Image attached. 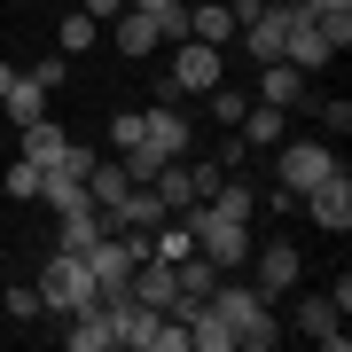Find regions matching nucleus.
Returning a JSON list of instances; mask_svg holds the SVG:
<instances>
[{"instance_id":"22","label":"nucleus","mask_w":352,"mask_h":352,"mask_svg":"<svg viewBox=\"0 0 352 352\" xmlns=\"http://www.w3.org/2000/svg\"><path fill=\"white\" fill-rule=\"evenodd\" d=\"M0 110H8L16 126H32V118H47V87H39V78H24V71H16V87L0 94Z\"/></svg>"},{"instance_id":"9","label":"nucleus","mask_w":352,"mask_h":352,"mask_svg":"<svg viewBox=\"0 0 352 352\" xmlns=\"http://www.w3.org/2000/svg\"><path fill=\"white\" fill-rule=\"evenodd\" d=\"M251 266H258V298H282V289H298V274H305V258L298 251H289V243H266V251H258V243H251Z\"/></svg>"},{"instance_id":"25","label":"nucleus","mask_w":352,"mask_h":352,"mask_svg":"<svg viewBox=\"0 0 352 352\" xmlns=\"http://www.w3.org/2000/svg\"><path fill=\"white\" fill-rule=\"evenodd\" d=\"M94 32H102V24H94L87 8H78V16H63V32H55V55H87V47H94Z\"/></svg>"},{"instance_id":"24","label":"nucleus","mask_w":352,"mask_h":352,"mask_svg":"<svg viewBox=\"0 0 352 352\" xmlns=\"http://www.w3.org/2000/svg\"><path fill=\"white\" fill-rule=\"evenodd\" d=\"M204 204H212V212H227V219H258V188H251V180H235V173H227Z\"/></svg>"},{"instance_id":"36","label":"nucleus","mask_w":352,"mask_h":352,"mask_svg":"<svg viewBox=\"0 0 352 352\" xmlns=\"http://www.w3.org/2000/svg\"><path fill=\"white\" fill-rule=\"evenodd\" d=\"M227 8H235V24H251V16L266 8V0H227Z\"/></svg>"},{"instance_id":"32","label":"nucleus","mask_w":352,"mask_h":352,"mask_svg":"<svg viewBox=\"0 0 352 352\" xmlns=\"http://www.w3.org/2000/svg\"><path fill=\"white\" fill-rule=\"evenodd\" d=\"M188 180H196V204H204V196L227 180V164H219V157H204V164H188Z\"/></svg>"},{"instance_id":"10","label":"nucleus","mask_w":352,"mask_h":352,"mask_svg":"<svg viewBox=\"0 0 352 352\" xmlns=\"http://www.w3.org/2000/svg\"><path fill=\"white\" fill-rule=\"evenodd\" d=\"M110 39H118V55H126V63H149V55L164 47V32H157V16H141L133 0H126V16H118V24H110Z\"/></svg>"},{"instance_id":"2","label":"nucleus","mask_w":352,"mask_h":352,"mask_svg":"<svg viewBox=\"0 0 352 352\" xmlns=\"http://www.w3.org/2000/svg\"><path fill=\"white\" fill-rule=\"evenodd\" d=\"M227 78V47H204V39H173V71L157 78V102H180V94H212Z\"/></svg>"},{"instance_id":"33","label":"nucleus","mask_w":352,"mask_h":352,"mask_svg":"<svg viewBox=\"0 0 352 352\" xmlns=\"http://www.w3.org/2000/svg\"><path fill=\"white\" fill-rule=\"evenodd\" d=\"M314 118H321L329 133H352V102H314Z\"/></svg>"},{"instance_id":"5","label":"nucleus","mask_w":352,"mask_h":352,"mask_svg":"<svg viewBox=\"0 0 352 352\" xmlns=\"http://www.w3.org/2000/svg\"><path fill=\"white\" fill-rule=\"evenodd\" d=\"M329 173H337V149H329V141H274V188L305 196V188L329 180Z\"/></svg>"},{"instance_id":"37","label":"nucleus","mask_w":352,"mask_h":352,"mask_svg":"<svg viewBox=\"0 0 352 352\" xmlns=\"http://www.w3.org/2000/svg\"><path fill=\"white\" fill-rule=\"evenodd\" d=\"M16 87V63H8V55H0V94H8Z\"/></svg>"},{"instance_id":"1","label":"nucleus","mask_w":352,"mask_h":352,"mask_svg":"<svg viewBox=\"0 0 352 352\" xmlns=\"http://www.w3.org/2000/svg\"><path fill=\"white\" fill-rule=\"evenodd\" d=\"M212 314L235 329V352H274V298H258L251 282H212Z\"/></svg>"},{"instance_id":"18","label":"nucleus","mask_w":352,"mask_h":352,"mask_svg":"<svg viewBox=\"0 0 352 352\" xmlns=\"http://www.w3.org/2000/svg\"><path fill=\"white\" fill-rule=\"evenodd\" d=\"M141 188H149V196H157V204H164V212H173V219H180V212H188V204H196V180H188V157H173V164H164L157 180H141Z\"/></svg>"},{"instance_id":"34","label":"nucleus","mask_w":352,"mask_h":352,"mask_svg":"<svg viewBox=\"0 0 352 352\" xmlns=\"http://www.w3.org/2000/svg\"><path fill=\"white\" fill-rule=\"evenodd\" d=\"M243 157H251V141H243L235 126H227V141H219V164H227V173H235V164H243Z\"/></svg>"},{"instance_id":"3","label":"nucleus","mask_w":352,"mask_h":352,"mask_svg":"<svg viewBox=\"0 0 352 352\" xmlns=\"http://www.w3.org/2000/svg\"><path fill=\"white\" fill-rule=\"evenodd\" d=\"M180 219H188L196 251L212 266H243V258H251V219H227V212H212V204H188Z\"/></svg>"},{"instance_id":"21","label":"nucleus","mask_w":352,"mask_h":352,"mask_svg":"<svg viewBox=\"0 0 352 352\" xmlns=\"http://www.w3.org/2000/svg\"><path fill=\"white\" fill-rule=\"evenodd\" d=\"M298 8L321 24V39H329V47H352V0H298Z\"/></svg>"},{"instance_id":"27","label":"nucleus","mask_w":352,"mask_h":352,"mask_svg":"<svg viewBox=\"0 0 352 352\" xmlns=\"http://www.w3.org/2000/svg\"><path fill=\"white\" fill-rule=\"evenodd\" d=\"M39 180H47L39 164H24V157L8 164V196H16V204H39Z\"/></svg>"},{"instance_id":"29","label":"nucleus","mask_w":352,"mask_h":352,"mask_svg":"<svg viewBox=\"0 0 352 352\" xmlns=\"http://www.w3.org/2000/svg\"><path fill=\"white\" fill-rule=\"evenodd\" d=\"M24 78H39V87L55 94V87H63V78H71V55H39V63H32Z\"/></svg>"},{"instance_id":"13","label":"nucleus","mask_w":352,"mask_h":352,"mask_svg":"<svg viewBox=\"0 0 352 352\" xmlns=\"http://www.w3.org/2000/svg\"><path fill=\"white\" fill-rule=\"evenodd\" d=\"M141 141H149V149H164V157H188V141H196V133H188V118H180L173 102H157V110L141 118Z\"/></svg>"},{"instance_id":"15","label":"nucleus","mask_w":352,"mask_h":352,"mask_svg":"<svg viewBox=\"0 0 352 352\" xmlns=\"http://www.w3.org/2000/svg\"><path fill=\"white\" fill-rule=\"evenodd\" d=\"M102 235H110V227H102L94 204H78V212H55V251H94Z\"/></svg>"},{"instance_id":"19","label":"nucleus","mask_w":352,"mask_h":352,"mask_svg":"<svg viewBox=\"0 0 352 352\" xmlns=\"http://www.w3.org/2000/svg\"><path fill=\"white\" fill-rule=\"evenodd\" d=\"M235 133L251 141V149H274V141H289V110H274V102H251Z\"/></svg>"},{"instance_id":"16","label":"nucleus","mask_w":352,"mask_h":352,"mask_svg":"<svg viewBox=\"0 0 352 352\" xmlns=\"http://www.w3.org/2000/svg\"><path fill=\"white\" fill-rule=\"evenodd\" d=\"M126 289H133V298H141V305H157V314H164V305H173V298H180V282H173V258H141Z\"/></svg>"},{"instance_id":"7","label":"nucleus","mask_w":352,"mask_h":352,"mask_svg":"<svg viewBox=\"0 0 352 352\" xmlns=\"http://www.w3.org/2000/svg\"><path fill=\"white\" fill-rule=\"evenodd\" d=\"M329 55H337V47H329V39H321V24H314V16L298 8V0H289V32H282V63H298L305 78H314V71H329Z\"/></svg>"},{"instance_id":"17","label":"nucleus","mask_w":352,"mask_h":352,"mask_svg":"<svg viewBox=\"0 0 352 352\" xmlns=\"http://www.w3.org/2000/svg\"><path fill=\"white\" fill-rule=\"evenodd\" d=\"M63 344H71V352H110V314H102V305L63 314Z\"/></svg>"},{"instance_id":"26","label":"nucleus","mask_w":352,"mask_h":352,"mask_svg":"<svg viewBox=\"0 0 352 352\" xmlns=\"http://www.w3.org/2000/svg\"><path fill=\"white\" fill-rule=\"evenodd\" d=\"M243 110H251V94L219 78V87H212V118H219V126H243Z\"/></svg>"},{"instance_id":"4","label":"nucleus","mask_w":352,"mask_h":352,"mask_svg":"<svg viewBox=\"0 0 352 352\" xmlns=\"http://www.w3.org/2000/svg\"><path fill=\"white\" fill-rule=\"evenodd\" d=\"M39 305L47 314H78V305H94V274H87V251H55L47 266H39Z\"/></svg>"},{"instance_id":"20","label":"nucleus","mask_w":352,"mask_h":352,"mask_svg":"<svg viewBox=\"0 0 352 352\" xmlns=\"http://www.w3.org/2000/svg\"><path fill=\"white\" fill-rule=\"evenodd\" d=\"M16 133H24V164H39V173H47V164L63 157V141H71L55 118H32V126H16Z\"/></svg>"},{"instance_id":"14","label":"nucleus","mask_w":352,"mask_h":352,"mask_svg":"<svg viewBox=\"0 0 352 352\" xmlns=\"http://www.w3.org/2000/svg\"><path fill=\"white\" fill-rule=\"evenodd\" d=\"M243 24H235V8L227 0H188V39H204V47H227Z\"/></svg>"},{"instance_id":"11","label":"nucleus","mask_w":352,"mask_h":352,"mask_svg":"<svg viewBox=\"0 0 352 352\" xmlns=\"http://www.w3.org/2000/svg\"><path fill=\"white\" fill-rule=\"evenodd\" d=\"M282 32H289V8H258L235 39H243V55H251V63H274V55H282Z\"/></svg>"},{"instance_id":"23","label":"nucleus","mask_w":352,"mask_h":352,"mask_svg":"<svg viewBox=\"0 0 352 352\" xmlns=\"http://www.w3.org/2000/svg\"><path fill=\"white\" fill-rule=\"evenodd\" d=\"M126 188H133V180H126V164H110V157H94V173H87V204H94V212H110V204L126 196Z\"/></svg>"},{"instance_id":"30","label":"nucleus","mask_w":352,"mask_h":352,"mask_svg":"<svg viewBox=\"0 0 352 352\" xmlns=\"http://www.w3.org/2000/svg\"><path fill=\"white\" fill-rule=\"evenodd\" d=\"M133 141H141V110H118V118H110V149H118V157H126V149H133Z\"/></svg>"},{"instance_id":"35","label":"nucleus","mask_w":352,"mask_h":352,"mask_svg":"<svg viewBox=\"0 0 352 352\" xmlns=\"http://www.w3.org/2000/svg\"><path fill=\"white\" fill-rule=\"evenodd\" d=\"M87 16L102 24V16H126V0H87Z\"/></svg>"},{"instance_id":"31","label":"nucleus","mask_w":352,"mask_h":352,"mask_svg":"<svg viewBox=\"0 0 352 352\" xmlns=\"http://www.w3.org/2000/svg\"><path fill=\"white\" fill-rule=\"evenodd\" d=\"M8 314H16V321H39L47 305H39V289H32V282H16V289H8Z\"/></svg>"},{"instance_id":"6","label":"nucleus","mask_w":352,"mask_h":352,"mask_svg":"<svg viewBox=\"0 0 352 352\" xmlns=\"http://www.w3.org/2000/svg\"><path fill=\"white\" fill-rule=\"evenodd\" d=\"M298 212H314V227H321V235H344V227H352V173L337 164L329 180H314V188L298 196Z\"/></svg>"},{"instance_id":"12","label":"nucleus","mask_w":352,"mask_h":352,"mask_svg":"<svg viewBox=\"0 0 352 352\" xmlns=\"http://www.w3.org/2000/svg\"><path fill=\"white\" fill-rule=\"evenodd\" d=\"M298 329L314 344H329V352H344V314L329 305V289H314V298H298Z\"/></svg>"},{"instance_id":"8","label":"nucleus","mask_w":352,"mask_h":352,"mask_svg":"<svg viewBox=\"0 0 352 352\" xmlns=\"http://www.w3.org/2000/svg\"><path fill=\"white\" fill-rule=\"evenodd\" d=\"M258 102H274V110H314V87H305L298 63H258Z\"/></svg>"},{"instance_id":"28","label":"nucleus","mask_w":352,"mask_h":352,"mask_svg":"<svg viewBox=\"0 0 352 352\" xmlns=\"http://www.w3.org/2000/svg\"><path fill=\"white\" fill-rule=\"evenodd\" d=\"M47 173H71V180H87V173H94V149H87V141H63V157H55Z\"/></svg>"}]
</instances>
